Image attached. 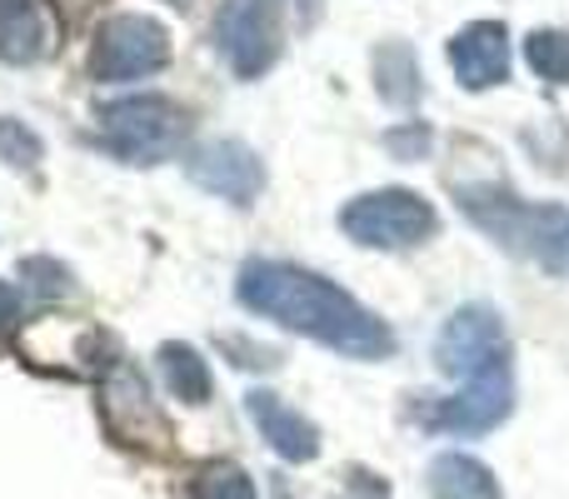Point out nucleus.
Masks as SVG:
<instances>
[{"mask_svg":"<svg viewBox=\"0 0 569 499\" xmlns=\"http://www.w3.org/2000/svg\"><path fill=\"white\" fill-rule=\"evenodd\" d=\"M236 300L280 330L305 335L345 360H390L395 330L375 310H365L350 290L290 260H246L236 275Z\"/></svg>","mask_w":569,"mask_h":499,"instance_id":"f257e3e1","label":"nucleus"},{"mask_svg":"<svg viewBox=\"0 0 569 499\" xmlns=\"http://www.w3.org/2000/svg\"><path fill=\"white\" fill-rule=\"evenodd\" d=\"M100 130H96V146L106 150L110 160L120 166H160V160H176L186 150L190 130V110L170 96H120L110 106H100Z\"/></svg>","mask_w":569,"mask_h":499,"instance_id":"f03ea898","label":"nucleus"},{"mask_svg":"<svg viewBox=\"0 0 569 499\" xmlns=\"http://www.w3.org/2000/svg\"><path fill=\"white\" fill-rule=\"evenodd\" d=\"M335 226L345 230V240L365 250H415L440 230V210L405 186H385V190H365V196L345 200Z\"/></svg>","mask_w":569,"mask_h":499,"instance_id":"7ed1b4c3","label":"nucleus"},{"mask_svg":"<svg viewBox=\"0 0 569 499\" xmlns=\"http://www.w3.org/2000/svg\"><path fill=\"white\" fill-rule=\"evenodd\" d=\"M166 66H170V30L156 16L120 10V16L96 26V40H90V80L126 86V80L156 76Z\"/></svg>","mask_w":569,"mask_h":499,"instance_id":"20e7f679","label":"nucleus"},{"mask_svg":"<svg viewBox=\"0 0 569 499\" xmlns=\"http://www.w3.org/2000/svg\"><path fill=\"white\" fill-rule=\"evenodd\" d=\"M510 410H515V365L500 360L485 375L465 380L455 395L430 400L415 420H420V430H430V435H465V440H470V435L500 430V425L510 420Z\"/></svg>","mask_w":569,"mask_h":499,"instance_id":"39448f33","label":"nucleus"},{"mask_svg":"<svg viewBox=\"0 0 569 499\" xmlns=\"http://www.w3.org/2000/svg\"><path fill=\"white\" fill-rule=\"evenodd\" d=\"M500 360H510V330L495 305H460L435 335V365L460 385Z\"/></svg>","mask_w":569,"mask_h":499,"instance_id":"423d86ee","label":"nucleus"},{"mask_svg":"<svg viewBox=\"0 0 569 499\" xmlns=\"http://www.w3.org/2000/svg\"><path fill=\"white\" fill-rule=\"evenodd\" d=\"M280 6L284 0H226L216 20V46L240 80H260L280 60Z\"/></svg>","mask_w":569,"mask_h":499,"instance_id":"0eeeda50","label":"nucleus"},{"mask_svg":"<svg viewBox=\"0 0 569 499\" xmlns=\"http://www.w3.org/2000/svg\"><path fill=\"white\" fill-rule=\"evenodd\" d=\"M186 180L196 190H206V196L216 200H230V206H256L260 190H266V160L256 156V150L246 146V140H200V146L186 150Z\"/></svg>","mask_w":569,"mask_h":499,"instance_id":"6e6552de","label":"nucleus"},{"mask_svg":"<svg viewBox=\"0 0 569 499\" xmlns=\"http://www.w3.org/2000/svg\"><path fill=\"white\" fill-rule=\"evenodd\" d=\"M445 56L465 90H495L510 80V30L500 20H470L450 36Z\"/></svg>","mask_w":569,"mask_h":499,"instance_id":"1a4fd4ad","label":"nucleus"},{"mask_svg":"<svg viewBox=\"0 0 569 499\" xmlns=\"http://www.w3.org/2000/svg\"><path fill=\"white\" fill-rule=\"evenodd\" d=\"M100 410H106V425H110V430H116L126 445L170 440L166 420H160L156 400H150L146 375H140L136 365H126V360H120L116 370L106 375V400H100Z\"/></svg>","mask_w":569,"mask_h":499,"instance_id":"9d476101","label":"nucleus"},{"mask_svg":"<svg viewBox=\"0 0 569 499\" xmlns=\"http://www.w3.org/2000/svg\"><path fill=\"white\" fill-rule=\"evenodd\" d=\"M246 415L256 420V430L266 435V445L280 455L284 465L320 460V430H315V420H305V415L295 410V405H284L276 390H250Z\"/></svg>","mask_w":569,"mask_h":499,"instance_id":"9b49d317","label":"nucleus"},{"mask_svg":"<svg viewBox=\"0 0 569 499\" xmlns=\"http://www.w3.org/2000/svg\"><path fill=\"white\" fill-rule=\"evenodd\" d=\"M370 66H375V96H380L385 106L390 110H415L420 106L425 80H420V60H415L410 40H400V36L380 40L375 56H370Z\"/></svg>","mask_w":569,"mask_h":499,"instance_id":"f8f14e48","label":"nucleus"},{"mask_svg":"<svg viewBox=\"0 0 569 499\" xmlns=\"http://www.w3.org/2000/svg\"><path fill=\"white\" fill-rule=\"evenodd\" d=\"M425 480H430L435 499H500V480H495V470L485 460H475V455H465V450L435 455Z\"/></svg>","mask_w":569,"mask_h":499,"instance_id":"ddd939ff","label":"nucleus"},{"mask_svg":"<svg viewBox=\"0 0 569 499\" xmlns=\"http://www.w3.org/2000/svg\"><path fill=\"white\" fill-rule=\"evenodd\" d=\"M156 365H160V380H166V390L176 395V400L210 405V395H216V375H210V360L196 350V345L166 340L156 350Z\"/></svg>","mask_w":569,"mask_h":499,"instance_id":"4468645a","label":"nucleus"},{"mask_svg":"<svg viewBox=\"0 0 569 499\" xmlns=\"http://www.w3.org/2000/svg\"><path fill=\"white\" fill-rule=\"evenodd\" d=\"M46 56V20L30 0H0V60L36 66Z\"/></svg>","mask_w":569,"mask_h":499,"instance_id":"2eb2a0df","label":"nucleus"},{"mask_svg":"<svg viewBox=\"0 0 569 499\" xmlns=\"http://www.w3.org/2000/svg\"><path fill=\"white\" fill-rule=\"evenodd\" d=\"M525 60H530V70L540 80L569 86V30H560V26L530 30V36H525Z\"/></svg>","mask_w":569,"mask_h":499,"instance_id":"dca6fc26","label":"nucleus"},{"mask_svg":"<svg viewBox=\"0 0 569 499\" xmlns=\"http://www.w3.org/2000/svg\"><path fill=\"white\" fill-rule=\"evenodd\" d=\"M190 499H260V495H256V480H250L240 465L210 460V465H200L196 480H190Z\"/></svg>","mask_w":569,"mask_h":499,"instance_id":"f3484780","label":"nucleus"},{"mask_svg":"<svg viewBox=\"0 0 569 499\" xmlns=\"http://www.w3.org/2000/svg\"><path fill=\"white\" fill-rule=\"evenodd\" d=\"M0 160H6L10 170H20V176L40 170V160H46L40 130H30L26 120H16V116H0Z\"/></svg>","mask_w":569,"mask_h":499,"instance_id":"a211bd4d","label":"nucleus"},{"mask_svg":"<svg viewBox=\"0 0 569 499\" xmlns=\"http://www.w3.org/2000/svg\"><path fill=\"white\" fill-rule=\"evenodd\" d=\"M20 280H26V290L40 295V300H66V295L76 290V275L60 260H50V255H26V260H20Z\"/></svg>","mask_w":569,"mask_h":499,"instance_id":"6ab92c4d","label":"nucleus"},{"mask_svg":"<svg viewBox=\"0 0 569 499\" xmlns=\"http://www.w3.org/2000/svg\"><path fill=\"white\" fill-rule=\"evenodd\" d=\"M430 146H435V130L425 126V120H405V126L385 130V150H390L395 160H425Z\"/></svg>","mask_w":569,"mask_h":499,"instance_id":"aec40b11","label":"nucleus"},{"mask_svg":"<svg viewBox=\"0 0 569 499\" xmlns=\"http://www.w3.org/2000/svg\"><path fill=\"white\" fill-rule=\"evenodd\" d=\"M220 350L226 355H246V370H280L284 365V355L280 350H266V345H250V340H240V335H220Z\"/></svg>","mask_w":569,"mask_h":499,"instance_id":"412c9836","label":"nucleus"},{"mask_svg":"<svg viewBox=\"0 0 569 499\" xmlns=\"http://www.w3.org/2000/svg\"><path fill=\"white\" fill-rule=\"evenodd\" d=\"M340 499H390V485H385L380 475H370V470H350L345 475Z\"/></svg>","mask_w":569,"mask_h":499,"instance_id":"4be33fe9","label":"nucleus"},{"mask_svg":"<svg viewBox=\"0 0 569 499\" xmlns=\"http://www.w3.org/2000/svg\"><path fill=\"white\" fill-rule=\"evenodd\" d=\"M540 270L545 275H560V280H569V220H565V230L550 240V250L540 255Z\"/></svg>","mask_w":569,"mask_h":499,"instance_id":"5701e85b","label":"nucleus"},{"mask_svg":"<svg viewBox=\"0 0 569 499\" xmlns=\"http://www.w3.org/2000/svg\"><path fill=\"white\" fill-rule=\"evenodd\" d=\"M16 325H20V295H16V285L0 280V340H6Z\"/></svg>","mask_w":569,"mask_h":499,"instance_id":"b1692460","label":"nucleus"},{"mask_svg":"<svg viewBox=\"0 0 569 499\" xmlns=\"http://www.w3.org/2000/svg\"><path fill=\"white\" fill-rule=\"evenodd\" d=\"M270 495H276V499H295V495H290V485H284L280 475H270Z\"/></svg>","mask_w":569,"mask_h":499,"instance_id":"393cba45","label":"nucleus"}]
</instances>
